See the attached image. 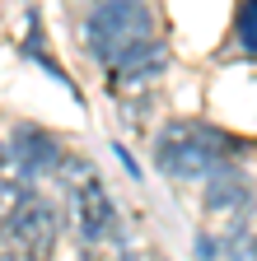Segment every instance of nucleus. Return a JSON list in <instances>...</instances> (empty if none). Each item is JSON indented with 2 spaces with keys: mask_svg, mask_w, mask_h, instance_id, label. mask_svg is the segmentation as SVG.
<instances>
[{
  "mask_svg": "<svg viewBox=\"0 0 257 261\" xmlns=\"http://www.w3.org/2000/svg\"><path fill=\"white\" fill-rule=\"evenodd\" d=\"M248 149L229 136H220L215 126H201V121H169L159 130V145H154V163L159 173H169L178 182H197V177H211L220 168H229V159Z\"/></svg>",
  "mask_w": 257,
  "mask_h": 261,
  "instance_id": "f257e3e1",
  "label": "nucleus"
},
{
  "mask_svg": "<svg viewBox=\"0 0 257 261\" xmlns=\"http://www.w3.org/2000/svg\"><path fill=\"white\" fill-rule=\"evenodd\" d=\"M84 42L103 65H122L126 56L154 42V28L141 0H99L84 19Z\"/></svg>",
  "mask_w": 257,
  "mask_h": 261,
  "instance_id": "f03ea898",
  "label": "nucleus"
},
{
  "mask_svg": "<svg viewBox=\"0 0 257 261\" xmlns=\"http://www.w3.org/2000/svg\"><path fill=\"white\" fill-rule=\"evenodd\" d=\"M201 219H206V233L197 238V256L215 261L220 247H229L248 219H252V191L234 168H220L206 177V201H201Z\"/></svg>",
  "mask_w": 257,
  "mask_h": 261,
  "instance_id": "7ed1b4c3",
  "label": "nucleus"
},
{
  "mask_svg": "<svg viewBox=\"0 0 257 261\" xmlns=\"http://www.w3.org/2000/svg\"><path fill=\"white\" fill-rule=\"evenodd\" d=\"M61 215L56 205L24 196L19 205H5V261H47L56 252Z\"/></svg>",
  "mask_w": 257,
  "mask_h": 261,
  "instance_id": "20e7f679",
  "label": "nucleus"
},
{
  "mask_svg": "<svg viewBox=\"0 0 257 261\" xmlns=\"http://www.w3.org/2000/svg\"><path fill=\"white\" fill-rule=\"evenodd\" d=\"M71 196H75V228H80L84 247H94V252L117 247V210L108 201V191L99 187V177H94V173L75 177Z\"/></svg>",
  "mask_w": 257,
  "mask_h": 261,
  "instance_id": "39448f33",
  "label": "nucleus"
},
{
  "mask_svg": "<svg viewBox=\"0 0 257 261\" xmlns=\"http://www.w3.org/2000/svg\"><path fill=\"white\" fill-rule=\"evenodd\" d=\"M5 159L19 163V177H47L61 163V140L38 130V126H19L10 136V145H5Z\"/></svg>",
  "mask_w": 257,
  "mask_h": 261,
  "instance_id": "423d86ee",
  "label": "nucleus"
},
{
  "mask_svg": "<svg viewBox=\"0 0 257 261\" xmlns=\"http://www.w3.org/2000/svg\"><path fill=\"white\" fill-rule=\"evenodd\" d=\"M164 65H169V51L159 47V42H150V47H141L136 56H126L122 65H112V89H117L122 98H126V93H145V89L159 84Z\"/></svg>",
  "mask_w": 257,
  "mask_h": 261,
  "instance_id": "0eeeda50",
  "label": "nucleus"
},
{
  "mask_svg": "<svg viewBox=\"0 0 257 261\" xmlns=\"http://www.w3.org/2000/svg\"><path fill=\"white\" fill-rule=\"evenodd\" d=\"M234 38H239V47H243V51H257V0H239Z\"/></svg>",
  "mask_w": 257,
  "mask_h": 261,
  "instance_id": "6e6552de",
  "label": "nucleus"
}]
</instances>
